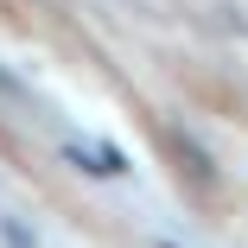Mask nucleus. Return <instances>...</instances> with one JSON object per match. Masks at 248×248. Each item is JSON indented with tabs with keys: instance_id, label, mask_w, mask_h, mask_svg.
Segmentation results:
<instances>
[{
	"instance_id": "nucleus-1",
	"label": "nucleus",
	"mask_w": 248,
	"mask_h": 248,
	"mask_svg": "<svg viewBox=\"0 0 248 248\" xmlns=\"http://www.w3.org/2000/svg\"><path fill=\"white\" fill-rule=\"evenodd\" d=\"M64 153H70V159H83L89 172H127L115 146H89V140H64Z\"/></svg>"
},
{
	"instance_id": "nucleus-2",
	"label": "nucleus",
	"mask_w": 248,
	"mask_h": 248,
	"mask_svg": "<svg viewBox=\"0 0 248 248\" xmlns=\"http://www.w3.org/2000/svg\"><path fill=\"white\" fill-rule=\"evenodd\" d=\"M159 248H172V242H159Z\"/></svg>"
}]
</instances>
